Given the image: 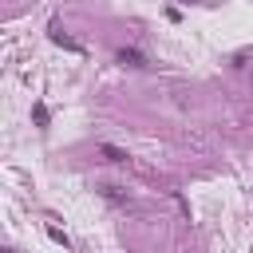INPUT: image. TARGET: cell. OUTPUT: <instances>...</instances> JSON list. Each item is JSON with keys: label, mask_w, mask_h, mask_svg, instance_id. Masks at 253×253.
Wrapping results in <instances>:
<instances>
[{"label": "cell", "mask_w": 253, "mask_h": 253, "mask_svg": "<svg viewBox=\"0 0 253 253\" xmlns=\"http://www.w3.org/2000/svg\"><path fill=\"white\" fill-rule=\"evenodd\" d=\"M119 63H123V67H146V55H142L138 47H123V51H119Z\"/></svg>", "instance_id": "1"}, {"label": "cell", "mask_w": 253, "mask_h": 253, "mask_svg": "<svg viewBox=\"0 0 253 253\" xmlns=\"http://www.w3.org/2000/svg\"><path fill=\"white\" fill-rule=\"evenodd\" d=\"M51 40H55L59 47H67V51H79V43H75V40H71V36H67L59 24H51Z\"/></svg>", "instance_id": "2"}, {"label": "cell", "mask_w": 253, "mask_h": 253, "mask_svg": "<svg viewBox=\"0 0 253 253\" xmlns=\"http://www.w3.org/2000/svg\"><path fill=\"white\" fill-rule=\"evenodd\" d=\"M103 154H107V162H126V154L115 150V146H103Z\"/></svg>", "instance_id": "3"}, {"label": "cell", "mask_w": 253, "mask_h": 253, "mask_svg": "<svg viewBox=\"0 0 253 253\" xmlns=\"http://www.w3.org/2000/svg\"><path fill=\"white\" fill-rule=\"evenodd\" d=\"M32 115H36V123H40V126H47V107H43V103H36V111H32Z\"/></svg>", "instance_id": "4"}]
</instances>
